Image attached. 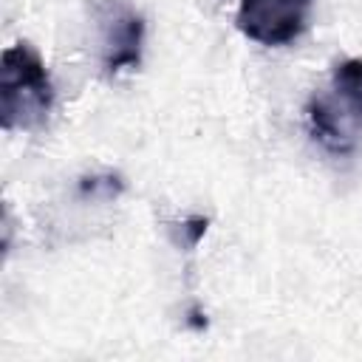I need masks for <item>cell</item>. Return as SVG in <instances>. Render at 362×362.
<instances>
[{"mask_svg":"<svg viewBox=\"0 0 362 362\" xmlns=\"http://www.w3.org/2000/svg\"><path fill=\"white\" fill-rule=\"evenodd\" d=\"M96 20H99L105 74L113 76L139 68L144 48V17L122 0H105L99 3Z\"/></svg>","mask_w":362,"mask_h":362,"instance_id":"277c9868","label":"cell"},{"mask_svg":"<svg viewBox=\"0 0 362 362\" xmlns=\"http://www.w3.org/2000/svg\"><path fill=\"white\" fill-rule=\"evenodd\" d=\"M54 107V82L42 57L28 42H14L0 62V124L3 130H34Z\"/></svg>","mask_w":362,"mask_h":362,"instance_id":"7a4b0ae2","label":"cell"},{"mask_svg":"<svg viewBox=\"0 0 362 362\" xmlns=\"http://www.w3.org/2000/svg\"><path fill=\"white\" fill-rule=\"evenodd\" d=\"M308 130L320 147L334 156H351L362 147V57L334 65L328 82L308 99Z\"/></svg>","mask_w":362,"mask_h":362,"instance_id":"6da1fadb","label":"cell"},{"mask_svg":"<svg viewBox=\"0 0 362 362\" xmlns=\"http://www.w3.org/2000/svg\"><path fill=\"white\" fill-rule=\"evenodd\" d=\"M311 8L314 0H238L235 25L243 37L280 48L308 28Z\"/></svg>","mask_w":362,"mask_h":362,"instance_id":"3957f363","label":"cell"}]
</instances>
